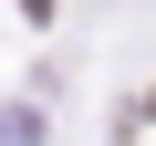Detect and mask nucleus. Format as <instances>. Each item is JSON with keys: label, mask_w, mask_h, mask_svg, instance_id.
Listing matches in <instances>:
<instances>
[{"label": "nucleus", "mask_w": 156, "mask_h": 146, "mask_svg": "<svg viewBox=\"0 0 156 146\" xmlns=\"http://www.w3.org/2000/svg\"><path fill=\"white\" fill-rule=\"evenodd\" d=\"M115 146H156V94H135V104L115 115Z\"/></svg>", "instance_id": "1"}]
</instances>
